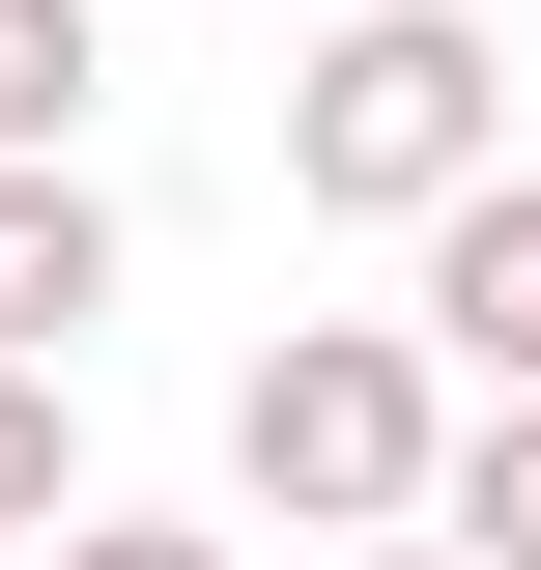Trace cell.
Listing matches in <instances>:
<instances>
[{
	"label": "cell",
	"instance_id": "3",
	"mask_svg": "<svg viewBox=\"0 0 541 570\" xmlns=\"http://www.w3.org/2000/svg\"><path fill=\"white\" fill-rule=\"evenodd\" d=\"M400 314H427V371H456V400H541V171H513V142L400 228Z\"/></svg>",
	"mask_w": 541,
	"mask_h": 570
},
{
	"label": "cell",
	"instance_id": "2",
	"mask_svg": "<svg viewBox=\"0 0 541 570\" xmlns=\"http://www.w3.org/2000/svg\"><path fill=\"white\" fill-rule=\"evenodd\" d=\"M484 142H513V58L456 0H314V58H285V200L314 228H427Z\"/></svg>",
	"mask_w": 541,
	"mask_h": 570
},
{
	"label": "cell",
	"instance_id": "7",
	"mask_svg": "<svg viewBox=\"0 0 541 570\" xmlns=\"http://www.w3.org/2000/svg\"><path fill=\"white\" fill-rule=\"evenodd\" d=\"M115 115V0H0V142H86Z\"/></svg>",
	"mask_w": 541,
	"mask_h": 570
},
{
	"label": "cell",
	"instance_id": "8",
	"mask_svg": "<svg viewBox=\"0 0 541 570\" xmlns=\"http://www.w3.org/2000/svg\"><path fill=\"white\" fill-rule=\"evenodd\" d=\"M29 570H257V542H228V513H115V485H86V513H58Z\"/></svg>",
	"mask_w": 541,
	"mask_h": 570
},
{
	"label": "cell",
	"instance_id": "4",
	"mask_svg": "<svg viewBox=\"0 0 541 570\" xmlns=\"http://www.w3.org/2000/svg\"><path fill=\"white\" fill-rule=\"evenodd\" d=\"M86 314H115V200H86V142H0V343L86 371Z\"/></svg>",
	"mask_w": 541,
	"mask_h": 570
},
{
	"label": "cell",
	"instance_id": "5",
	"mask_svg": "<svg viewBox=\"0 0 541 570\" xmlns=\"http://www.w3.org/2000/svg\"><path fill=\"white\" fill-rule=\"evenodd\" d=\"M427 542H456V570H541V400H456V456H427Z\"/></svg>",
	"mask_w": 541,
	"mask_h": 570
},
{
	"label": "cell",
	"instance_id": "6",
	"mask_svg": "<svg viewBox=\"0 0 541 570\" xmlns=\"http://www.w3.org/2000/svg\"><path fill=\"white\" fill-rule=\"evenodd\" d=\"M58 513H86V371H58V343H0V570L58 542Z\"/></svg>",
	"mask_w": 541,
	"mask_h": 570
},
{
	"label": "cell",
	"instance_id": "1",
	"mask_svg": "<svg viewBox=\"0 0 541 570\" xmlns=\"http://www.w3.org/2000/svg\"><path fill=\"white\" fill-rule=\"evenodd\" d=\"M427 456H456L427 314H285V343L228 371V513H285V542H400Z\"/></svg>",
	"mask_w": 541,
	"mask_h": 570
},
{
	"label": "cell",
	"instance_id": "9",
	"mask_svg": "<svg viewBox=\"0 0 541 570\" xmlns=\"http://www.w3.org/2000/svg\"><path fill=\"white\" fill-rule=\"evenodd\" d=\"M314 570H456V542H427V513H400V542H314Z\"/></svg>",
	"mask_w": 541,
	"mask_h": 570
}]
</instances>
